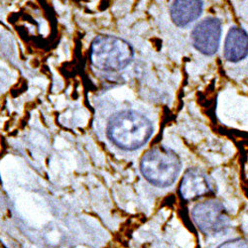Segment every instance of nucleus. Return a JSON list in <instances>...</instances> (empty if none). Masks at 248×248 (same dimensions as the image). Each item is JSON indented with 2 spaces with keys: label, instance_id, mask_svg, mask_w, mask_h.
I'll use <instances>...</instances> for the list:
<instances>
[{
  "label": "nucleus",
  "instance_id": "3",
  "mask_svg": "<svg viewBox=\"0 0 248 248\" xmlns=\"http://www.w3.org/2000/svg\"><path fill=\"white\" fill-rule=\"evenodd\" d=\"M92 64L101 70L117 72L125 69L134 57V51L127 41L109 35H99L91 46Z\"/></svg>",
  "mask_w": 248,
  "mask_h": 248
},
{
  "label": "nucleus",
  "instance_id": "7",
  "mask_svg": "<svg viewBox=\"0 0 248 248\" xmlns=\"http://www.w3.org/2000/svg\"><path fill=\"white\" fill-rule=\"evenodd\" d=\"M248 55V34L245 30L232 27L225 38L224 57L227 61L239 62Z\"/></svg>",
  "mask_w": 248,
  "mask_h": 248
},
{
  "label": "nucleus",
  "instance_id": "5",
  "mask_svg": "<svg viewBox=\"0 0 248 248\" xmlns=\"http://www.w3.org/2000/svg\"><path fill=\"white\" fill-rule=\"evenodd\" d=\"M221 36V22L217 18L203 19L193 30L192 40L194 47L206 56L216 54Z\"/></svg>",
  "mask_w": 248,
  "mask_h": 248
},
{
  "label": "nucleus",
  "instance_id": "6",
  "mask_svg": "<svg viewBox=\"0 0 248 248\" xmlns=\"http://www.w3.org/2000/svg\"><path fill=\"white\" fill-rule=\"evenodd\" d=\"M215 193L211 181L199 169L186 171L180 184V195L185 201H194Z\"/></svg>",
  "mask_w": 248,
  "mask_h": 248
},
{
  "label": "nucleus",
  "instance_id": "11",
  "mask_svg": "<svg viewBox=\"0 0 248 248\" xmlns=\"http://www.w3.org/2000/svg\"><path fill=\"white\" fill-rule=\"evenodd\" d=\"M78 248H86V247H84V246H79V247H78Z\"/></svg>",
  "mask_w": 248,
  "mask_h": 248
},
{
  "label": "nucleus",
  "instance_id": "2",
  "mask_svg": "<svg viewBox=\"0 0 248 248\" xmlns=\"http://www.w3.org/2000/svg\"><path fill=\"white\" fill-rule=\"evenodd\" d=\"M182 168L176 152L164 146H155L143 155L140 170L149 183L159 188L169 187L176 181Z\"/></svg>",
  "mask_w": 248,
  "mask_h": 248
},
{
  "label": "nucleus",
  "instance_id": "1",
  "mask_svg": "<svg viewBox=\"0 0 248 248\" xmlns=\"http://www.w3.org/2000/svg\"><path fill=\"white\" fill-rule=\"evenodd\" d=\"M153 133L151 121L135 110L115 113L108 121V136L118 148L136 150L145 145Z\"/></svg>",
  "mask_w": 248,
  "mask_h": 248
},
{
  "label": "nucleus",
  "instance_id": "9",
  "mask_svg": "<svg viewBox=\"0 0 248 248\" xmlns=\"http://www.w3.org/2000/svg\"><path fill=\"white\" fill-rule=\"evenodd\" d=\"M217 248H248V240L243 238H234L221 243Z\"/></svg>",
  "mask_w": 248,
  "mask_h": 248
},
{
  "label": "nucleus",
  "instance_id": "4",
  "mask_svg": "<svg viewBox=\"0 0 248 248\" xmlns=\"http://www.w3.org/2000/svg\"><path fill=\"white\" fill-rule=\"evenodd\" d=\"M192 218L198 230L209 236L225 232L231 225V217L224 205L217 200L197 203L192 210Z\"/></svg>",
  "mask_w": 248,
  "mask_h": 248
},
{
  "label": "nucleus",
  "instance_id": "10",
  "mask_svg": "<svg viewBox=\"0 0 248 248\" xmlns=\"http://www.w3.org/2000/svg\"><path fill=\"white\" fill-rule=\"evenodd\" d=\"M49 239H50V241H51L52 243H57V242L59 241V235H58V233H56V232L51 233V234L49 235Z\"/></svg>",
  "mask_w": 248,
  "mask_h": 248
},
{
  "label": "nucleus",
  "instance_id": "8",
  "mask_svg": "<svg viewBox=\"0 0 248 248\" xmlns=\"http://www.w3.org/2000/svg\"><path fill=\"white\" fill-rule=\"evenodd\" d=\"M202 11V2L196 0H182L174 1L170 12L173 22L180 27L187 26L197 20Z\"/></svg>",
  "mask_w": 248,
  "mask_h": 248
}]
</instances>
